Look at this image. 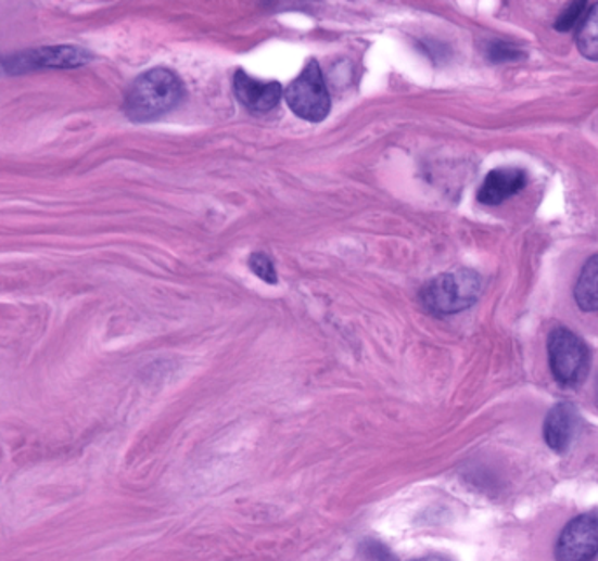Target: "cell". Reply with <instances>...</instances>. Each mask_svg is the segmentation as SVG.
<instances>
[{"mask_svg":"<svg viewBox=\"0 0 598 561\" xmlns=\"http://www.w3.org/2000/svg\"><path fill=\"white\" fill-rule=\"evenodd\" d=\"M92 60V53L78 47H53L42 50L28 51L24 55L4 60L8 73H27V71L51 67V69H69L88 64Z\"/></svg>","mask_w":598,"mask_h":561,"instance_id":"8992f818","label":"cell"},{"mask_svg":"<svg viewBox=\"0 0 598 561\" xmlns=\"http://www.w3.org/2000/svg\"><path fill=\"white\" fill-rule=\"evenodd\" d=\"M415 561H451V560H449V558H444V557H425Z\"/></svg>","mask_w":598,"mask_h":561,"instance_id":"2e32d148","label":"cell"},{"mask_svg":"<svg viewBox=\"0 0 598 561\" xmlns=\"http://www.w3.org/2000/svg\"><path fill=\"white\" fill-rule=\"evenodd\" d=\"M558 561H594L598 557V515H577L557 543Z\"/></svg>","mask_w":598,"mask_h":561,"instance_id":"5b68a950","label":"cell"},{"mask_svg":"<svg viewBox=\"0 0 598 561\" xmlns=\"http://www.w3.org/2000/svg\"><path fill=\"white\" fill-rule=\"evenodd\" d=\"M520 48L509 44V42L495 41L488 48V59L492 62H509V60L520 59Z\"/></svg>","mask_w":598,"mask_h":561,"instance_id":"5bb4252c","label":"cell"},{"mask_svg":"<svg viewBox=\"0 0 598 561\" xmlns=\"http://www.w3.org/2000/svg\"><path fill=\"white\" fill-rule=\"evenodd\" d=\"M549 366L552 375L563 386H577L589 372V352L572 330L558 329L549 333Z\"/></svg>","mask_w":598,"mask_h":561,"instance_id":"3957f363","label":"cell"},{"mask_svg":"<svg viewBox=\"0 0 598 561\" xmlns=\"http://www.w3.org/2000/svg\"><path fill=\"white\" fill-rule=\"evenodd\" d=\"M233 93L252 113H269L281 102L283 88L278 81H260L247 76L246 71L233 74Z\"/></svg>","mask_w":598,"mask_h":561,"instance_id":"52a82bcc","label":"cell"},{"mask_svg":"<svg viewBox=\"0 0 598 561\" xmlns=\"http://www.w3.org/2000/svg\"><path fill=\"white\" fill-rule=\"evenodd\" d=\"M290 110L306 122H323L330 113V95L325 85L323 73L316 60L304 67L297 79L290 82L284 92Z\"/></svg>","mask_w":598,"mask_h":561,"instance_id":"277c9868","label":"cell"},{"mask_svg":"<svg viewBox=\"0 0 598 561\" xmlns=\"http://www.w3.org/2000/svg\"><path fill=\"white\" fill-rule=\"evenodd\" d=\"M586 8H588L586 2H572V4L567 5L565 10L558 14L557 22H555V28L558 33H569L572 28L580 27L581 22L585 18Z\"/></svg>","mask_w":598,"mask_h":561,"instance_id":"7c38bea8","label":"cell"},{"mask_svg":"<svg viewBox=\"0 0 598 561\" xmlns=\"http://www.w3.org/2000/svg\"><path fill=\"white\" fill-rule=\"evenodd\" d=\"M250 269H252L262 281H265V283H278L275 264L270 260V256L265 255V253H253V255L250 256Z\"/></svg>","mask_w":598,"mask_h":561,"instance_id":"4fadbf2b","label":"cell"},{"mask_svg":"<svg viewBox=\"0 0 598 561\" xmlns=\"http://www.w3.org/2000/svg\"><path fill=\"white\" fill-rule=\"evenodd\" d=\"M595 398H597V406H598V379H597V384H595Z\"/></svg>","mask_w":598,"mask_h":561,"instance_id":"e0dca14e","label":"cell"},{"mask_svg":"<svg viewBox=\"0 0 598 561\" xmlns=\"http://www.w3.org/2000/svg\"><path fill=\"white\" fill-rule=\"evenodd\" d=\"M575 302L586 313L598 310V255L591 256L581 270L580 279L575 283Z\"/></svg>","mask_w":598,"mask_h":561,"instance_id":"30bf717a","label":"cell"},{"mask_svg":"<svg viewBox=\"0 0 598 561\" xmlns=\"http://www.w3.org/2000/svg\"><path fill=\"white\" fill-rule=\"evenodd\" d=\"M577 423H580V415L571 404L562 401L552 407L544 421V438L552 451L563 452L569 449L577 430Z\"/></svg>","mask_w":598,"mask_h":561,"instance_id":"9c48e42d","label":"cell"},{"mask_svg":"<svg viewBox=\"0 0 598 561\" xmlns=\"http://www.w3.org/2000/svg\"><path fill=\"white\" fill-rule=\"evenodd\" d=\"M481 295V278L474 270L460 269L437 276L421 290L423 306L434 315H455L471 307Z\"/></svg>","mask_w":598,"mask_h":561,"instance_id":"7a4b0ae2","label":"cell"},{"mask_svg":"<svg viewBox=\"0 0 598 561\" xmlns=\"http://www.w3.org/2000/svg\"><path fill=\"white\" fill-rule=\"evenodd\" d=\"M529 184V174L518 167H500L484 178L478 201L486 206H498L520 193Z\"/></svg>","mask_w":598,"mask_h":561,"instance_id":"ba28073f","label":"cell"},{"mask_svg":"<svg viewBox=\"0 0 598 561\" xmlns=\"http://www.w3.org/2000/svg\"><path fill=\"white\" fill-rule=\"evenodd\" d=\"M366 549V557L372 561H393L392 554H390L389 549L381 546L380 543H374V540H369V543L364 546Z\"/></svg>","mask_w":598,"mask_h":561,"instance_id":"9a60e30c","label":"cell"},{"mask_svg":"<svg viewBox=\"0 0 598 561\" xmlns=\"http://www.w3.org/2000/svg\"><path fill=\"white\" fill-rule=\"evenodd\" d=\"M185 97L183 81L173 71L151 69L141 74L125 95V115L147 124L176 110Z\"/></svg>","mask_w":598,"mask_h":561,"instance_id":"6da1fadb","label":"cell"},{"mask_svg":"<svg viewBox=\"0 0 598 561\" xmlns=\"http://www.w3.org/2000/svg\"><path fill=\"white\" fill-rule=\"evenodd\" d=\"M575 42L581 55L588 60H598V2L586 11L585 18L575 33Z\"/></svg>","mask_w":598,"mask_h":561,"instance_id":"8fae6325","label":"cell"}]
</instances>
